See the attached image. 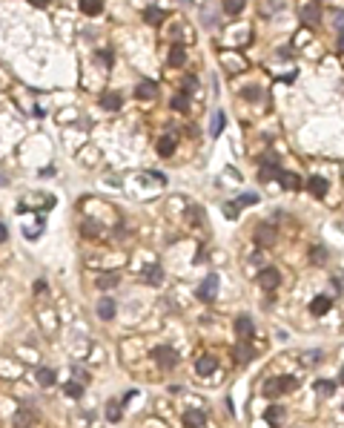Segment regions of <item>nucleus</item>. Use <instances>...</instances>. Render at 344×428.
Segmentation results:
<instances>
[{"mask_svg":"<svg viewBox=\"0 0 344 428\" xmlns=\"http://www.w3.org/2000/svg\"><path fill=\"white\" fill-rule=\"evenodd\" d=\"M252 357H255V351H252V348L247 345V342H241V345L235 348V362H238V365H247V362H250Z\"/></svg>","mask_w":344,"mask_h":428,"instance_id":"nucleus-11","label":"nucleus"},{"mask_svg":"<svg viewBox=\"0 0 344 428\" xmlns=\"http://www.w3.org/2000/svg\"><path fill=\"white\" fill-rule=\"evenodd\" d=\"M101 106L103 109H121V95L118 92H103L101 95Z\"/></svg>","mask_w":344,"mask_h":428,"instance_id":"nucleus-17","label":"nucleus"},{"mask_svg":"<svg viewBox=\"0 0 344 428\" xmlns=\"http://www.w3.org/2000/svg\"><path fill=\"white\" fill-rule=\"evenodd\" d=\"M161 279H164V270L158 265H149L147 267V282L149 285H161Z\"/></svg>","mask_w":344,"mask_h":428,"instance_id":"nucleus-24","label":"nucleus"},{"mask_svg":"<svg viewBox=\"0 0 344 428\" xmlns=\"http://www.w3.org/2000/svg\"><path fill=\"white\" fill-rule=\"evenodd\" d=\"M195 296H198L201 302H212V299H215V296H218V276H215V273H209V276L198 285Z\"/></svg>","mask_w":344,"mask_h":428,"instance_id":"nucleus-1","label":"nucleus"},{"mask_svg":"<svg viewBox=\"0 0 344 428\" xmlns=\"http://www.w3.org/2000/svg\"><path fill=\"white\" fill-rule=\"evenodd\" d=\"M195 83H198L195 78H186V81H183V92H192V89H195Z\"/></svg>","mask_w":344,"mask_h":428,"instance_id":"nucleus-39","label":"nucleus"},{"mask_svg":"<svg viewBox=\"0 0 344 428\" xmlns=\"http://www.w3.org/2000/svg\"><path fill=\"white\" fill-rule=\"evenodd\" d=\"M164 17H167V12H164V9H155V6L144 12V20L152 23V26H161V23H164Z\"/></svg>","mask_w":344,"mask_h":428,"instance_id":"nucleus-16","label":"nucleus"},{"mask_svg":"<svg viewBox=\"0 0 344 428\" xmlns=\"http://www.w3.org/2000/svg\"><path fill=\"white\" fill-rule=\"evenodd\" d=\"M247 6V0H224V12L227 14H238Z\"/></svg>","mask_w":344,"mask_h":428,"instance_id":"nucleus-25","label":"nucleus"},{"mask_svg":"<svg viewBox=\"0 0 344 428\" xmlns=\"http://www.w3.org/2000/svg\"><path fill=\"white\" fill-rule=\"evenodd\" d=\"M310 259H313L316 265H321V262L327 259V250H324V247H313V253H310Z\"/></svg>","mask_w":344,"mask_h":428,"instance_id":"nucleus-33","label":"nucleus"},{"mask_svg":"<svg viewBox=\"0 0 344 428\" xmlns=\"http://www.w3.org/2000/svg\"><path fill=\"white\" fill-rule=\"evenodd\" d=\"M241 95H244V98H250V101H255V98H258V86H244V89H241Z\"/></svg>","mask_w":344,"mask_h":428,"instance_id":"nucleus-34","label":"nucleus"},{"mask_svg":"<svg viewBox=\"0 0 344 428\" xmlns=\"http://www.w3.org/2000/svg\"><path fill=\"white\" fill-rule=\"evenodd\" d=\"M255 201H258V196H255V193H247V196H241L238 201H235V207H250V204H255Z\"/></svg>","mask_w":344,"mask_h":428,"instance_id":"nucleus-28","label":"nucleus"},{"mask_svg":"<svg viewBox=\"0 0 344 428\" xmlns=\"http://www.w3.org/2000/svg\"><path fill=\"white\" fill-rule=\"evenodd\" d=\"M186 63V52L183 46H172L170 49V66H183Z\"/></svg>","mask_w":344,"mask_h":428,"instance_id":"nucleus-22","label":"nucleus"},{"mask_svg":"<svg viewBox=\"0 0 344 428\" xmlns=\"http://www.w3.org/2000/svg\"><path fill=\"white\" fill-rule=\"evenodd\" d=\"M307 187H310V193H313L316 198H321L324 193H327V181H324V178H319V175H313V178L307 181Z\"/></svg>","mask_w":344,"mask_h":428,"instance_id":"nucleus-15","label":"nucleus"},{"mask_svg":"<svg viewBox=\"0 0 344 428\" xmlns=\"http://www.w3.org/2000/svg\"><path fill=\"white\" fill-rule=\"evenodd\" d=\"M172 106H175L178 112H186V109H189V104H186V95H175V98H172Z\"/></svg>","mask_w":344,"mask_h":428,"instance_id":"nucleus-30","label":"nucleus"},{"mask_svg":"<svg viewBox=\"0 0 344 428\" xmlns=\"http://www.w3.org/2000/svg\"><path fill=\"white\" fill-rule=\"evenodd\" d=\"M275 178H278V181H281L284 187H290V190H298V187H301V181H298V175H293V173H284V170H278V173H275Z\"/></svg>","mask_w":344,"mask_h":428,"instance_id":"nucleus-18","label":"nucleus"},{"mask_svg":"<svg viewBox=\"0 0 344 428\" xmlns=\"http://www.w3.org/2000/svg\"><path fill=\"white\" fill-rule=\"evenodd\" d=\"M258 285H261L264 290H275L278 285H281V273H278L275 267H264L261 276H258Z\"/></svg>","mask_w":344,"mask_h":428,"instance_id":"nucleus-3","label":"nucleus"},{"mask_svg":"<svg viewBox=\"0 0 344 428\" xmlns=\"http://www.w3.org/2000/svg\"><path fill=\"white\" fill-rule=\"evenodd\" d=\"M34 377H37V382H40L43 388H52V385H55V382H57L55 371H49V368H40V371H37V374H34Z\"/></svg>","mask_w":344,"mask_h":428,"instance_id":"nucleus-20","label":"nucleus"},{"mask_svg":"<svg viewBox=\"0 0 344 428\" xmlns=\"http://www.w3.org/2000/svg\"><path fill=\"white\" fill-rule=\"evenodd\" d=\"M115 285H118V273H106V276L98 279V288L101 290H109V288H115Z\"/></svg>","mask_w":344,"mask_h":428,"instance_id":"nucleus-26","label":"nucleus"},{"mask_svg":"<svg viewBox=\"0 0 344 428\" xmlns=\"http://www.w3.org/2000/svg\"><path fill=\"white\" fill-rule=\"evenodd\" d=\"M98 316H101L103 322H109V319L115 316V302L112 299H101V302H98Z\"/></svg>","mask_w":344,"mask_h":428,"instance_id":"nucleus-13","label":"nucleus"},{"mask_svg":"<svg viewBox=\"0 0 344 428\" xmlns=\"http://www.w3.org/2000/svg\"><path fill=\"white\" fill-rule=\"evenodd\" d=\"M135 95L141 98V101H149V98H155V95H158V83H155V81L138 83V86H135Z\"/></svg>","mask_w":344,"mask_h":428,"instance_id":"nucleus-6","label":"nucleus"},{"mask_svg":"<svg viewBox=\"0 0 344 428\" xmlns=\"http://www.w3.org/2000/svg\"><path fill=\"white\" fill-rule=\"evenodd\" d=\"M224 213H227V219H238V207H235V201L224 204Z\"/></svg>","mask_w":344,"mask_h":428,"instance_id":"nucleus-36","label":"nucleus"},{"mask_svg":"<svg viewBox=\"0 0 344 428\" xmlns=\"http://www.w3.org/2000/svg\"><path fill=\"white\" fill-rule=\"evenodd\" d=\"M172 152H175V138H170V135H164V138L158 141V155H164V158H170Z\"/></svg>","mask_w":344,"mask_h":428,"instance_id":"nucleus-21","label":"nucleus"},{"mask_svg":"<svg viewBox=\"0 0 344 428\" xmlns=\"http://www.w3.org/2000/svg\"><path fill=\"white\" fill-rule=\"evenodd\" d=\"M32 6H37V9H46V0H29Z\"/></svg>","mask_w":344,"mask_h":428,"instance_id":"nucleus-41","label":"nucleus"},{"mask_svg":"<svg viewBox=\"0 0 344 428\" xmlns=\"http://www.w3.org/2000/svg\"><path fill=\"white\" fill-rule=\"evenodd\" d=\"M106 417H109V423H121V405L109 403L106 405Z\"/></svg>","mask_w":344,"mask_h":428,"instance_id":"nucleus-27","label":"nucleus"},{"mask_svg":"<svg viewBox=\"0 0 344 428\" xmlns=\"http://www.w3.org/2000/svg\"><path fill=\"white\" fill-rule=\"evenodd\" d=\"M301 17H304L307 23H319V20H321L319 6H316V3H307V6H301Z\"/></svg>","mask_w":344,"mask_h":428,"instance_id":"nucleus-14","label":"nucleus"},{"mask_svg":"<svg viewBox=\"0 0 344 428\" xmlns=\"http://www.w3.org/2000/svg\"><path fill=\"white\" fill-rule=\"evenodd\" d=\"M224 124H227V115H224L221 109H215V112H212V121H209V135L218 138V135L224 132Z\"/></svg>","mask_w":344,"mask_h":428,"instance_id":"nucleus-8","label":"nucleus"},{"mask_svg":"<svg viewBox=\"0 0 344 428\" xmlns=\"http://www.w3.org/2000/svg\"><path fill=\"white\" fill-rule=\"evenodd\" d=\"M342 385H344V371H342Z\"/></svg>","mask_w":344,"mask_h":428,"instance_id":"nucleus-43","label":"nucleus"},{"mask_svg":"<svg viewBox=\"0 0 344 428\" xmlns=\"http://www.w3.org/2000/svg\"><path fill=\"white\" fill-rule=\"evenodd\" d=\"M103 9V0H80V12L83 14H98Z\"/></svg>","mask_w":344,"mask_h":428,"instance_id":"nucleus-23","label":"nucleus"},{"mask_svg":"<svg viewBox=\"0 0 344 428\" xmlns=\"http://www.w3.org/2000/svg\"><path fill=\"white\" fill-rule=\"evenodd\" d=\"M327 311H330V299L327 296H316V299L310 302V313L313 316H324Z\"/></svg>","mask_w":344,"mask_h":428,"instance_id":"nucleus-10","label":"nucleus"},{"mask_svg":"<svg viewBox=\"0 0 344 428\" xmlns=\"http://www.w3.org/2000/svg\"><path fill=\"white\" fill-rule=\"evenodd\" d=\"M333 23H336L344 32V12H336V14H333Z\"/></svg>","mask_w":344,"mask_h":428,"instance_id":"nucleus-38","label":"nucleus"},{"mask_svg":"<svg viewBox=\"0 0 344 428\" xmlns=\"http://www.w3.org/2000/svg\"><path fill=\"white\" fill-rule=\"evenodd\" d=\"M255 242L258 244H273L275 242V227L273 224H258V227H255Z\"/></svg>","mask_w":344,"mask_h":428,"instance_id":"nucleus-5","label":"nucleus"},{"mask_svg":"<svg viewBox=\"0 0 344 428\" xmlns=\"http://www.w3.org/2000/svg\"><path fill=\"white\" fill-rule=\"evenodd\" d=\"M339 52H344V32L339 35Z\"/></svg>","mask_w":344,"mask_h":428,"instance_id":"nucleus-42","label":"nucleus"},{"mask_svg":"<svg viewBox=\"0 0 344 428\" xmlns=\"http://www.w3.org/2000/svg\"><path fill=\"white\" fill-rule=\"evenodd\" d=\"M296 385H298V382L293 380V377H278V388H281V391H293Z\"/></svg>","mask_w":344,"mask_h":428,"instance_id":"nucleus-31","label":"nucleus"},{"mask_svg":"<svg viewBox=\"0 0 344 428\" xmlns=\"http://www.w3.org/2000/svg\"><path fill=\"white\" fill-rule=\"evenodd\" d=\"M218 368V359L212 357V354H204V357L195 359V371L201 374V377H206V374H212V371Z\"/></svg>","mask_w":344,"mask_h":428,"instance_id":"nucleus-4","label":"nucleus"},{"mask_svg":"<svg viewBox=\"0 0 344 428\" xmlns=\"http://www.w3.org/2000/svg\"><path fill=\"white\" fill-rule=\"evenodd\" d=\"M342 408H344V405H342Z\"/></svg>","mask_w":344,"mask_h":428,"instance_id":"nucleus-44","label":"nucleus"},{"mask_svg":"<svg viewBox=\"0 0 344 428\" xmlns=\"http://www.w3.org/2000/svg\"><path fill=\"white\" fill-rule=\"evenodd\" d=\"M235 331H238V336L250 339V336H252V319H250V316H238V322H235Z\"/></svg>","mask_w":344,"mask_h":428,"instance_id":"nucleus-19","label":"nucleus"},{"mask_svg":"<svg viewBox=\"0 0 344 428\" xmlns=\"http://www.w3.org/2000/svg\"><path fill=\"white\" fill-rule=\"evenodd\" d=\"M152 359L158 362L161 368H175L178 365V354H175V348H167V345H161L152 351Z\"/></svg>","mask_w":344,"mask_h":428,"instance_id":"nucleus-2","label":"nucleus"},{"mask_svg":"<svg viewBox=\"0 0 344 428\" xmlns=\"http://www.w3.org/2000/svg\"><path fill=\"white\" fill-rule=\"evenodd\" d=\"M98 60H101L103 66H109L112 63V52H98Z\"/></svg>","mask_w":344,"mask_h":428,"instance_id":"nucleus-37","label":"nucleus"},{"mask_svg":"<svg viewBox=\"0 0 344 428\" xmlns=\"http://www.w3.org/2000/svg\"><path fill=\"white\" fill-rule=\"evenodd\" d=\"M316 388H319L321 394H333V391H336V382H324V380H321V382H316Z\"/></svg>","mask_w":344,"mask_h":428,"instance_id":"nucleus-35","label":"nucleus"},{"mask_svg":"<svg viewBox=\"0 0 344 428\" xmlns=\"http://www.w3.org/2000/svg\"><path fill=\"white\" fill-rule=\"evenodd\" d=\"M63 391H66L69 397H80V394H83V385H80V382H66Z\"/></svg>","mask_w":344,"mask_h":428,"instance_id":"nucleus-29","label":"nucleus"},{"mask_svg":"<svg viewBox=\"0 0 344 428\" xmlns=\"http://www.w3.org/2000/svg\"><path fill=\"white\" fill-rule=\"evenodd\" d=\"M183 423H186V428H198L206 423V414L204 411H186L183 414Z\"/></svg>","mask_w":344,"mask_h":428,"instance_id":"nucleus-12","label":"nucleus"},{"mask_svg":"<svg viewBox=\"0 0 344 428\" xmlns=\"http://www.w3.org/2000/svg\"><path fill=\"white\" fill-rule=\"evenodd\" d=\"M9 239V230H6V224H0V242H6Z\"/></svg>","mask_w":344,"mask_h":428,"instance_id":"nucleus-40","label":"nucleus"},{"mask_svg":"<svg viewBox=\"0 0 344 428\" xmlns=\"http://www.w3.org/2000/svg\"><path fill=\"white\" fill-rule=\"evenodd\" d=\"M34 423H37V417H34V411H29V408H20V411L14 414V426L17 428H32Z\"/></svg>","mask_w":344,"mask_h":428,"instance_id":"nucleus-7","label":"nucleus"},{"mask_svg":"<svg viewBox=\"0 0 344 428\" xmlns=\"http://www.w3.org/2000/svg\"><path fill=\"white\" fill-rule=\"evenodd\" d=\"M278 391H281V388H278V380H267V382H264V394H267V397H275Z\"/></svg>","mask_w":344,"mask_h":428,"instance_id":"nucleus-32","label":"nucleus"},{"mask_svg":"<svg viewBox=\"0 0 344 428\" xmlns=\"http://www.w3.org/2000/svg\"><path fill=\"white\" fill-rule=\"evenodd\" d=\"M287 417V411L281 408V405H270L267 408V414H264V420L270 423V426H281V420Z\"/></svg>","mask_w":344,"mask_h":428,"instance_id":"nucleus-9","label":"nucleus"}]
</instances>
